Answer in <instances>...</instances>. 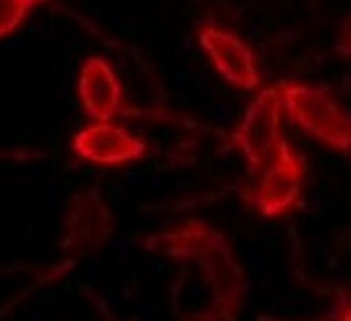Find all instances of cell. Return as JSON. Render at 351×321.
I'll list each match as a JSON object with an SVG mask.
<instances>
[{
	"instance_id": "1",
	"label": "cell",
	"mask_w": 351,
	"mask_h": 321,
	"mask_svg": "<svg viewBox=\"0 0 351 321\" xmlns=\"http://www.w3.org/2000/svg\"><path fill=\"white\" fill-rule=\"evenodd\" d=\"M146 248L195 267L184 288L199 292L208 321H232L244 298V274L223 234L202 219H190L174 230L146 239Z\"/></svg>"
},
{
	"instance_id": "2",
	"label": "cell",
	"mask_w": 351,
	"mask_h": 321,
	"mask_svg": "<svg viewBox=\"0 0 351 321\" xmlns=\"http://www.w3.org/2000/svg\"><path fill=\"white\" fill-rule=\"evenodd\" d=\"M281 106L307 137L351 156V115L325 88L280 81Z\"/></svg>"
},
{
	"instance_id": "3",
	"label": "cell",
	"mask_w": 351,
	"mask_h": 321,
	"mask_svg": "<svg viewBox=\"0 0 351 321\" xmlns=\"http://www.w3.org/2000/svg\"><path fill=\"white\" fill-rule=\"evenodd\" d=\"M306 176V158L283 137L274 158L260 171L250 202L263 218L287 216L299 206Z\"/></svg>"
},
{
	"instance_id": "4",
	"label": "cell",
	"mask_w": 351,
	"mask_h": 321,
	"mask_svg": "<svg viewBox=\"0 0 351 321\" xmlns=\"http://www.w3.org/2000/svg\"><path fill=\"white\" fill-rule=\"evenodd\" d=\"M281 99L278 86H267L247 106L241 123L232 134L247 165L260 172L276 155L281 137Z\"/></svg>"
},
{
	"instance_id": "5",
	"label": "cell",
	"mask_w": 351,
	"mask_h": 321,
	"mask_svg": "<svg viewBox=\"0 0 351 321\" xmlns=\"http://www.w3.org/2000/svg\"><path fill=\"white\" fill-rule=\"evenodd\" d=\"M199 40L216 71L228 84L241 90H256L262 86L255 53L236 34L215 25H206L199 32Z\"/></svg>"
},
{
	"instance_id": "6",
	"label": "cell",
	"mask_w": 351,
	"mask_h": 321,
	"mask_svg": "<svg viewBox=\"0 0 351 321\" xmlns=\"http://www.w3.org/2000/svg\"><path fill=\"white\" fill-rule=\"evenodd\" d=\"M148 144L127 128L111 121H95L81 128L72 139V151L80 158L102 167L125 165L146 155Z\"/></svg>"
},
{
	"instance_id": "7",
	"label": "cell",
	"mask_w": 351,
	"mask_h": 321,
	"mask_svg": "<svg viewBox=\"0 0 351 321\" xmlns=\"http://www.w3.org/2000/svg\"><path fill=\"white\" fill-rule=\"evenodd\" d=\"M114 218L99 188H86L71 204L67 216V244L76 253H90L112 234Z\"/></svg>"
},
{
	"instance_id": "8",
	"label": "cell",
	"mask_w": 351,
	"mask_h": 321,
	"mask_svg": "<svg viewBox=\"0 0 351 321\" xmlns=\"http://www.w3.org/2000/svg\"><path fill=\"white\" fill-rule=\"evenodd\" d=\"M77 93L84 112L95 121H111L121 109L123 93L118 75L100 56L84 60L77 80Z\"/></svg>"
},
{
	"instance_id": "9",
	"label": "cell",
	"mask_w": 351,
	"mask_h": 321,
	"mask_svg": "<svg viewBox=\"0 0 351 321\" xmlns=\"http://www.w3.org/2000/svg\"><path fill=\"white\" fill-rule=\"evenodd\" d=\"M32 5V0H0V37L18 28Z\"/></svg>"
},
{
	"instance_id": "10",
	"label": "cell",
	"mask_w": 351,
	"mask_h": 321,
	"mask_svg": "<svg viewBox=\"0 0 351 321\" xmlns=\"http://www.w3.org/2000/svg\"><path fill=\"white\" fill-rule=\"evenodd\" d=\"M337 49H339L341 55L351 56V18L341 28L339 39H337Z\"/></svg>"
},
{
	"instance_id": "11",
	"label": "cell",
	"mask_w": 351,
	"mask_h": 321,
	"mask_svg": "<svg viewBox=\"0 0 351 321\" xmlns=\"http://www.w3.org/2000/svg\"><path fill=\"white\" fill-rule=\"evenodd\" d=\"M339 321H351V300L348 302V304L343 307V311H341Z\"/></svg>"
},
{
	"instance_id": "12",
	"label": "cell",
	"mask_w": 351,
	"mask_h": 321,
	"mask_svg": "<svg viewBox=\"0 0 351 321\" xmlns=\"http://www.w3.org/2000/svg\"><path fill=\"white\" fill-rule=\"evenodd\" d=\"M32 2H34V4H37V2H39V0H32Z\"/></svg>"
}]
</instances>
